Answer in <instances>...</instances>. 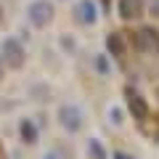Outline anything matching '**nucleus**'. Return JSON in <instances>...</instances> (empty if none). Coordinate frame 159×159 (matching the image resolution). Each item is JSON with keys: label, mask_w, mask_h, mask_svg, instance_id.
<instances>
[{"label": "nucleus", "mask_w": 159, "mask_h": 159, "mask_svg": "<svg viewBox=\"0 0 159 159\" xmlns=\"http://www.w3.org/2000/svg\"><path fill=\"white\" fill-rule=\"evenodd\" d=\"M48 16H51V8H48L45 3H37V6H32V19H34L37 24H43Z\"/></svg>", "instance_id": "obj_1"}, {"label": "nucleus", "mask_w": 159, "mask_h": 159, "mask_svg": "<svg viewBox=\"0 0 159 159\" xmlns=\"http://www.w3.org/2000/svg\"><path fill=\"white\" fill-rule=\"evenodd\" d=\"M61 117H64V125H66V127H72V130H77V127H80V114L74 111V109H64Z\"/></svg>", "instance_id": "obj_2"}, {"label": "nucleus", "mask_w": 159, "mask_h": 159, "mask_svg": "<svg viewBox=\"0 0 159 159\" xmlns=\"http://www.w3.org/2000/svg\"><path fill=\"white\" fill-rule=\"evenodd\" d=\"M6 51H8V58H11V64H21V48L16 45V43H13V40H8L6 43Z\"/></svg>", "instance_id": "obj_3"}, {"label": "nucleus", "mask_w": 159, "mask_h": 159, "mask_svg": "<svg viewBox=\"0 0 159 159\" xmlns=\"http://www.w3.org/2000/svg\"><path fill=\"white\" fill-rule=\"evenodd\" d=\"M130 109L138 114V117H143V114H146V106H143V101H141L138 96H133V98H130Z\"/></svg>", "instance_id": "obj_4"}, {"label": "nucleus", "mask_w": 159, "mask_h": 159, "mask_svg": "<svg viewBox=\"0 0 159 159\" xmlns=\"http://www.w3.org/2000/svg\"><path fill=\"white\" fill-rule=\"evenodd\" d=\"M21 133H24V138H29V141L34 138V130H32V125H24V127H21Z\"/></svg>", "instance_id": "obj_5"}]
</instances>
